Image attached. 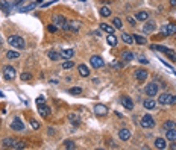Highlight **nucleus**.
<instances>
[{"mask_svg":"<svg viewBox=\"0 0 176 150\" xmlns=\"http://www.w3.org/2000/svg\"><path fill=\"white\" fill-rule=\"evenodd\" d=\"M155 27H156V26H155V23H153V21H149V23H146V24H144L143 31H144L146 34H152V32L155 31Z\"/></svg>","mask_w":176,"mask_h":150,"instance_id":"obj_23","label":"nucleus"},{"mask_svg":"<svg viewBox=\"0 0 176 150\" xmlns=\"http://www.w3.org/2000/svg\"><path fill=\"white\" fill-rule=\"evenodd\" d=\"M112 26H114L116 29H122V27H123V21H122L119 17H116V18L112 20Z\"/></svg>","mask_w":176,"mask_h":150,"instance_id":"obj_33","label":"nucleus"},{"mask_svg":"<svg viewBox=\"0 0 176 150\" xmlns=\"http://www.w3.org/2000/svg\"><path fill=\"white\" fill-rule=\"evenodd\" d=\"M64 147L68 150H75L76 149V144L73 143V141H70V140H67V141H64Z\"/></svg>","mask_w":176,"mask_h":150,"instance_id":"obj_35","label":"nucleus"},{"mask_svg":"<svg viewBox=\"0 0 176 150\" xmlns=\"http://www.w3.org/2000/svg\"><path fill=\"white\" fill-rule=\"evenodd\" d=\"M146 94H147L149 97H155V96L158 94V85H156L155 82L147 83V86H146Z\"/></svg>","mask_w":176,"mask_h":150,"instance_id":"obj_8","label":"nucleus"},{"mask_svg":"<svg viewBox=\"0 0 176 150\" xmlns=\"http://www.w3.org/2000/svg\"><path fill=\"white\" fill-rule=\"evenodd\" d=\"M119 137H120V140H122V141H128V140L131 138V132H129L128 129H120Z\"/></svg>","mask_w":176,"mask_h":150,"instance_id":"obj_20","label":"nucleus"},{"mask_svg":"<svg viewBox=\"0 0 176 150\" xmlns=\"http://www.w3.org/2000/svg\"><path fill=\"white\" fill-rule=\"evenodd\" d=\"M138 61H140V62H141V64H149V61H147V59H146V58H140V59H138Z\"/></svg>","mask_w":176,"mask_h":150,"instance_id":"obj_46","label":"nucleus"},{"mask_svg":"<svg viewBox=\"0 0 176 150\" xmlns=\"http://www.w3.org/2000/svg\"><path fill=\"white\" fill-rule=\"evenodd\" d=\"M26 147V141H18L17 143V146H15V150H21Z\"/></svg>","mask_w":176,"mask_h":150,"instance_id":"obj_41","label":"nucleus"},{"mask_svg":"<svg viewBox=\"0 0 176 150\" xmlns=\"http://www.w3.org/2000/svg\"><path fill=\"white\" fill-rule=\"evenodd\" d=\"M47 56L52 59V61H59L62 56H61V53L59 52H56V50H50L49 53H47Z\"/></svg>","mask_w":176,"mask_h":150,"instance_id":"obj_24","label":"nucleus"},{"mask_svg":"<svg viewBox=\"0 0 176 150\" xmlns=\"http://www.w3.org/2000/svg\"><path fill=\"white\" fill-rule=\"evenodd\" d=\"M122 105H123L128 111H132V109H134V102H132L131 97H122Z\"/></svg>","mask_w":176,"mask_h":150,"instance_id":"obj_17","label":"nucleus"},{"mask_svg":"<svg viewBox=\"0 0 176 150\" xmlns=\"http://www.w3.org/2000/svg\"><path fill=\"white\" fill-rule=\"evenodd\" d=\"M122 39H123V42H126L128 46H131L132 42H134L132 35H131V34H126V32H123V34H122Z\"/></svg>","mask_w":176,"mask_h":150,"instance_id":"obj_26","label":"nucleus"},{"mask_svg":"<svg viewBox=\"0 0 176 150\" xmlns=\"http://www.w3.org/2000/svg\"><path fill=\"white\" fill-rule=\"evenodd\" d=\"M11 127H12L14 130H17V132L24 130V124H23V121H21L20 118H14L12 123H11Z\"/></svg>","mask_w":176,"mask_h":150,"instance_id":"obj_12","label":"nucleus"},{"mask_svg":"<svg viewBox=\"0 0 176 150\" xmlns=\"http://www.w3.org/2000/svg\"><path fill=\"white\" fill-rule=\"evenodd\" d=\"M155 147L156 149H166L167 147V141H166V138H156L155 140Z\"/></svg>","mask_w":176,"mask_h":150,"instance_id":"obj_21","label":"nucleus"},{"mask_svg":"<svg viewBox=\"0 0 176 150\" xmlns=\"http://www.w3.org/2000/svg\"><path fill=\"white\" fill-rule=\"evenodd\" d=\"M68 118H70V121H72L73 124H76V126L79 124V117H78V115H75V114H70V115H68Z\"/></svg>","mask_w":176,"mask_h":150,"instance_id":"obj_37","label":"nucleus"},{"mask_svg":"<svg viewBox=\"0 0 176 150\" xmlns=\"http://www.w3.org/2000/svg\"><path fill=\"white\" fill-rule=\"evenodd\" d=\"M79 23L78 21H68V29L67 31H72V32H78L79 31Z\"/></svg>","mask_w":176,"mask_h":150,"instance_id":"obj_27","label":"nucleus"},{"mask_svg":"<svg viewBox=\"0 0 176 150\" xmlns=\"http://www.w3.org/2000/svg\"><path fill=\"white\" fill-rule=\"evenodd\" d=\"M59 53H61V56H62L64 59H72V58L75 56V50H73V49H62Z\"/></svg>","mask_w":176,"mask_h":150,"instance_id":"obj_16","label":"nucleus"},{"mask_svg":"<svg viewBox=\"0 0 176 150\" xmlns=\"http://www.w3.org/2000/svg\"><path fill=\"white\" fill-rule=\"evenodd\" d=\"M158 103L161 106H167V105H175L176 103V96L173 94H169V93H164L158 97Z\"/></svg>","mask_w":176,"mask_h":150,"instance_id":"obj_1","label":"nucleus"},{"mask_svg":"<svg viewBox=\"0 0 176 150\" xmlns=\"http://www.w3.org/2000/svg\"><path fill=\"white\" fill-rule=\"evenodd\" d=\"M6 58H8V59H18V58H20V53L15 52V50H11V52L6 53Z\"/></svg>","mask_w":176,"mask_h":150,"instance_id":"obj_30","label":"nucleus"},{"mask_svg":"<svg viewBox=\"0 0 176 150\" xmlns=\"http://www.w3.org/2000/svg\"><path fill=\"white\" fill-rule=\"evenodd\" d=\"M114 26H109V24H106V23H100V31H105L108 35L109 34H114Z\"/></svg>","mask_w":176,"mask_h":150,"instance_id":"obj_22","label":"nucleus"},{"mask_svg":"<svg viewBox=\"0 0 176 150\" xmlns=\"http://www.w3.org/2000/svg\"><path fill=\"white\" fill-rule=\"evenodd\" d=\"M3 76H5V79L12 80V79H15L17 71H15L14 67H11V65H5V67H3Z\"/></svg>","mask_w":176,"mask_h":150,"instance_id":"obj_7","label":"nucleus"},{"mask_svg":"<svg viewBox=\"0 0 176 150\" xmlns=\"http://www.w3.org/2000/svg\"><path fill=\"white\" fill-rule=\"evenodd\" d=\"M106 41H108V44H109V46H112V47H116V46H117V38H116L114 34H109L108 38H106Z\"/></svg>","mask_w":176,"mask_h":150,"instance_id":"obj_29","label":"nucleus"},{"mask_svg":"<svg viewBox=\"0 0 176 150\" xmlns=\"http://www.w3.org/2000/svg\"><path fill=\"white\" fill-rule=\"evenodd\" d=\"M153 50H160V52H163V53H166L172 61H176V53L172 50V49H169V47H166V46H156V44H153V46H150Z\"/></svg>","mask_w":176,"mask_h":150,"instance_id":"obj_3","label":"nucleus"},{"mask_svg":"<svg viewBox=\"0 0 176 150\" xmlns=\"http://www.w3.org/2000/svg\"><path fill=\"white\" fill-rule=\"evenodd\" d=\"M140 124H141V127H144V129H152V127L155 126V120H153V117H152V115L146 114V115L141 118Z\"/></svg>","mask_w":176,"mask_h":150,"instance_id":"obj_5","label":"nucleus"},{"mask_svg":"<svg viewBox=\"0 0 176 150\" xmlns=\"http://www.w3.org/2000/svg\"><path fill=\"white\" fill-rule=\"evenodd\" d=\"M166 140H169V141H172V143L176 141V127L166 130Z\"/></svg>","mask_w":176,"mask_h":150,"instance_id":"obj_18","label":"nucleus"},{"mask_svg":"<svg viewBox=\"0 0 176 150\" xmlns=\"http://www.w3.org/2000/svg\"><path fill=\"white\" fill-rule=\"evenodd\" d=\"M163 127L167 130V129H173V127H176V123L173 121V120H167L164 124H163Z\"/></svg>","mask_w":176,"mask_h":150,"instance_id":"obj_34","label":"nucleus"},{"mask_svg":"<svg viewBox=\"0 0 176 150\" xmlns=\"http://www.w3.org/2000/svg\"><path fill=\"white\" fill-rule=\"evenodd\" d=\"M73 65H75V64H73L72 61H65V62L62 64V68H64V70H68V68H72Z\"/></svg>","mask_w":176,"mask_h":150,"instance_id":"obj_40","label":"nucleus"},{"mask_svg":"<svg viewBox=\"0 0 176 150\" xmlns=\"http://www.w3.org/2000/svg\"><path fill=\"white\" fill-rule=\"evenodd\" d=\"M90 64H91V65H93L94 68H102V67L105 65V62H103V59H102L100 56H96V55L90 58Z\"/></svg>","mask_w":176,"mask_h":150,"instance_id":"obj_9","label":"nucleus"},{"mask_svg":"<svg viewBox=\"0 0 176 150\" xmlns=\"http://www.w3.org/2000/svg\"><path fill=\"white\" fill-rule=\"evenodd\" d=\"M172 150H176V144H172Z\"/></svg>","mask_w":176,"mask_h":150,"instance_id":"obj_52","label":"nucleus"},{"mask_svg":"<svg viewBox=\"0 0 176 150\" xmlns=\"http://www.w3.org/2000/svg\"><path fill=\"white\" fill-rule=\"evenodd\" d=\"M31 126H32V129H40V123L37 121V120H31Z\"/></svg>","mask_w":176,"mask_h":150,"instance_id":"obj_43","label":"nucleus"},{"mask_svg":"<svg viewBox=\"0 0 176 150\" xmlns=\"http://www.w3.org/2000/svg\"><path fill=\"white\" fill-rule=\"evenodd\" d=\"M35 3H37V5H40V3H43V0H35Z\"/></svg>","mask_w":176,"mask_h":150,"instance_id":"obj_51","label":"nucleus"},{"mask_svg":"<svg viewBox=\"0 0 176 150\" xmlns=\"http://www.w3.org/2000/svg\"><path fill=\"white\" fill-rule=\"evenodd\" d=\"M68 93H70V94L78 96V94H82V88H79V86H73V88H70V90H68Z\"/></svg>","mask_w":176,"mask_h":150,"instance_id":"obj_36","label":"nucleus"},{"mask_svg":"<svg viewBox=\"0 0 176 150\" xmlns=\"http://www.w3.org/2000/svg\"><path fill=\"white\" fill-rule=\"evenodd\" d=\"M37 6V3H31V5H28V6H24V8H21V12H28V11H31V9H34Z\"/></svg>","mask_w":176,"mask_h":150,"instance_id":"obj_38","label":"nucleus"},{"mask_svg":"<svg viewBox=\"0 0 176 150\" xmlns=\"http://www.w3.org/2000/svg\"><path fill=\"white\" fill-rule=\"evenodd\" d=\"M170 5H172V6H176V0H170Z\"/></svg>","mask_w":176,"mask_h":150,"instance_id":"obj_50","label":"nucleus"},{"mask_svg":"<svg viewBox=\"0 0 176 150\" xmlns=\"http://www.w3.org/2000/svg\"><path fill=\"white\" fill-rule=\"evenodd\" d=\"M8 42L12 46V47H15V49H24V39L21 37H18V35H11V37L8 38Z\"/></svg>","mask_w":176,"mask_h":150,"instance_id":"obj_2","label":"nucleus"},{"mask_svg":"<svg viewBox=\"0 0 176 150\" xmlns=\"http://www.w3.org/2000/svg\"><path fill=\"white\" fill-rule=\"evenodd\" d=\"M20 77H21V80H31V79H32V75H31V73H21Z\"/></svg>","mask_w":176,"mask_h":150,"instance_id":"obj_42","label":"nucleus"},{"mask_svg":"<svg viewBox=\"0 0 176 150\" xmlns=\"http://www.w3.org/2000/svg\"><path fill=\"white\" fill-rule=\"evenodd\" d=\"M100 15H102V17H109V15H111V9H109L108 6H102V8H100Z\"/></svg>","mask_w":176,"mask_h":150,"instance_id":"obj_32","label":"nucleus"},{"mask_svg":"<svg viewBox=\"0 0 176 150\" xmlns=\"http://www.w3.org/2000/svg\"><path fill=\"white\" fill-rule=\"evenodd\" d=\"M132 38H134V41H135L137 44H146V38L141 37V35H137V34H134V35H132Z\"/></svg>","mask_w":176,"mask_h":150,"instance_id":"obj_31","label":"nucleus"},{"mask_svg":"<svg viewBox=\"0 0 176 150\" xmlns=\"http://www.w3.org/2000/svg\"><path fill=\"white\" fill-rule=\"evenodd\" d=\"M53 24H56L58 27H61L64 31L68 29V21H67V18L64 15H55L53 17Z\"/></svg>","mask_w":176,"mask_h":150,"instance_id":"obj_4","label":"nucleus"},{"mask_svg":"<svg viewBox=\"0 0 176 150\" xmlns=\"http://www.w3.org/2000/svg\"><path fill=\"white\" fill-rule=\"evenodd\" d=\"M122 59H123V62H129V61L134 59V53H132V52H123Z\"/></svg>","mask_w":176,"mask_h":150,"instance_id":"obj_28","label":"nucleus"},{"mask_svg":"<svg viewBox=\"0 0 176 150\" xmlns=\"http://www.w3.org/2000/svg\"><path fill=\"white\" fill-rule=\"evenodd\" d=\"M128 21H129V24H131V26H135V18H132V17H128Z\"/></svg>","mask_w":176,"mask_h":150,"instance_id":"obj_44","label":"nucleus"},{"mask_svg":"<svg viewBox=\"0 0 176 150\" xmlns=\"http://www.w3.org/2000/svg\"><path fill=\"white\" fill-rule=\"evenodd\" d=\"M161 34H163V37L176 35V24H173V23H169V24L163 26V27H161Z\"/></svg>","mask_w":176,"mask_h":150,"instance_id":"obj_6","label":"nucleus"},{"mask_svg":"<svg viewBox=\"0 0 176 150\" xmlns=\"http://www.w3.org/2000/svg\"><path fill=\"white\" fill-rule=\"evenodd\" d=\"M17 140H14V138H5L3 141H2V146L3 147H6V149H15V146H17Z\"/></svg>","mask_w":176,"mask_h":150,"instance_id":"obj_13","label":"nucleus"},{"mask_svg":"<svg viewBox=\"0 0 176 150\" xmlns=\"http://www.w3.org/2000/svg\"><path fill=\"white\" fill-rule=\"evenodd\" d=\"M143 106H144L147 111H152V109H156V102H155L152 97H149V99H146V100L143 102Z\"/></svg>","mask_w":176,"mask_h":150,"instance_id":"obj_14","label":"nucleus"},{"mask_svg":"<svg viewBox=\"0 0 176 150\" xmlns=\"http://www.w3.org/2000/svg\"><path fill=\"white\" fill-rule=\"evenodd\" d=\"M38 112H40V115L41 117H49L50 115V112H52V108H49L46 103H38Z\"/></svg>","mask_w":176,"mask_h":150,"instance_id":"obj_11","label":"nucleus"},{"mask_svg":"<svg viewBox=\"0 0 176 150\" xmlns=\"http://www.w3.org/2000/svg\"><path fill=\"white\" fill-rule=\"evenodd\" d=\"M44 102H46V99H44L43 96H41V97H38V99H37V105H38V103H44Z\"/></svg>","mask_w":176,"mask_h":150,"instance_id":"obj_45","label":"nucleus"},{"mask_svg":"<svg viewBox=\"0 0 176 150\" xmlns=\"http://www.w3.org/2000/svg\"><path fill=\"white\" fill-rule=\"evenodd\" d=\"M114 67H116V68H122L123 65H122V64H119V62H116V64H114Z\"/></svg>","mask_w":176,"mask_h":150,"instance_id":"obj_48","label":"nucleus"},{"mask_svg":"<svg viewBox=\"0 0 176 150\" xmlns=\"http://www.w3.org/2000/svg\"><path fill=\"white\" fill-rule=\"evenodd\" d=\"M58 29H59V27H58V26H56V24H53V23H52V24H49V26H47V31H49V32H50V34H53V32H56V31H58Z\"/></svg>","mask_w":176,"mask_h":150,"instance_id":"obj_39","label":"nucleus"},{"mask_svg":"<svg viewBox=\"0 0 176 150\" xmlns=\"http://www.w3.org/2000/svg\"><path fill=\"white\" fill-rule=\"evenodd\" d=\"M94 114H96L97 117H105V115L108 114V108H106L105 105L99 103V105H96V106H94Z\"/></svg>","mask_w":176,"mask_h":150,"instance_id":"obj_10","label":"nucleus"},{"mask_svg":"<svg viewBox=\"0 0 176 150\" xmlns=\"http://www.w3.org/2000/svg\"><path fill=\"white\" fill-rule=\"evenodd\" d=\"M135 18H137L138 21H146V20L149 18V12H147V11H140Z\"/></svg>","mask_w":176,"mask_h":150,"instance_id":"obj_25","label":"nucleus"},{"mask_svg":"<svg viewBox=\"0 0 176 150\" xmlns=\"http://www.w3.org/2000/svg\"><path fill=\"white\" fill-rule=\"evenodd\" d=\"M55 2H56V0H52V2H47V3H44V6H50V5H52V3H55Z\"/></svg>","mask_w":176,"mask_h":150,"instance_id":"obj_47","label":"nucleus"},{"mask_svg":"<svg viewBox=\"0 0 176 150\" xmlns=\"http://www.w3.org/2000/svg\"><path fill=\"white\" fill-rule=\"evenodd\" d=\"M135 77H137L140 82H144V80L147 79V71H146L144 68H138V70H135Z\"/></svg>","mask_w":176,"mask_h":150,"instance_id":"obj_15","label":"nucleus"},{"mask_svg":"<svg viewBox=\"0 0 176 150\" xmlns=\"http://www.w3.org/2000/svg\"><path fill=\"white\" fill-rule=\"evenodd\" d=\"M78 71H79V75L82 76V77H88V76H90V70H88V67L85 64L78 65Z\"/></svg>","mask_w":176,"mask_h":150,"instance_id":"obj_19","label":"nucleus"},{"mask_svg":"<svg viewBox=\"0 0 176 150\" xmlns=\"http://www.w3.org/2000/svg\"><path fill=\"white\" fill-rule=\"evenodd\" d=\"M49 134H50V135H53V134H55V129H52V127H49Z\"/></svg>","mask_w":176,"mask_h":150,"instance_id":"obj_49","label":"nucleus"}]
</instances>
